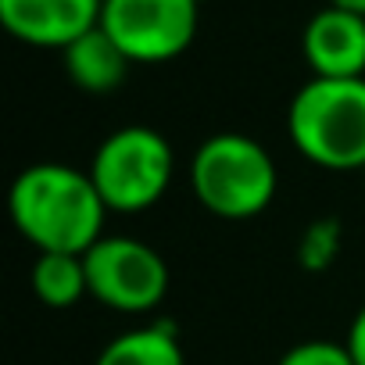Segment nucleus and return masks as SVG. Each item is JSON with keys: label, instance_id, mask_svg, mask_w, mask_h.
<instances>
[{"label": "nucleus", "instance_id": "obj_13", "mask_svg": "<svg viewBox=\"0 0 365 365\" xmlns=\"http://www.w3.org/2000/svg\"><path fill=\"white\" fill-rule=\"evenodd\" d=\"M276 365H354L344 340H297L279 354Z\"/></svg>", "mask_w": 365, "mask_h": 365}, {"label": "nucleus", "instance_id": "obj_6", "mask_svg": "<svg viewBox=\"0 0 365 365\" xmlns=\"http://www.w3.org/2000/svg\"><path fill=\"white\" fill-rule=\"evenodd\" d=\"M201 26L194 0H104L101 29L133 65H161L187 51Z\"/></svg>", "mask_w": 365, "mask_h": 365}, {"label": "nucleus", "instance_id": "obj_16", "mask_svg": "<svg viewBox=\"0 0 365 365\" xmlns=\"http://www.w3.org/2000/svg\"><path fill=\"white\" fill-rule=\"evenodd\" d=\"M194 4H205V0H194Z\"/></svg>", "mask_w": 365, "mask_h": 365}, {"label": "nucleus", "instance_id": "obj_9", "mask_svg": "<svg viewBox=\"0 0 365 365\" xmlns=\"http://www.w3.org/2000/svg\"><path fill=\"white\" fill-rule=\"evenodd\" d=\"M65 54V72L68 79L86 90V93H111L125 83V72H129V58L118 51V43L97 26L90 29L86 36H79L72 47L61 51Z\"/></svg>", "mask_w": 365, "mask_h": 365}, {"label": "nucleus", "instance_id": "obj_3", "mask_svg": "<svg viewBox=\"0 0 365 365\" xmlns=\"http://www.w3.org/2000/svg\"><path fill=\"white\" fill-rule=\"evenodd\" d=\"M187 175L197 205L230 222L262 215L279 190L272 154L247 133H215L201 140Z\"/></svg>", "mask_w": 365, "mask_h": 365}, {"label": "nucleus", "instance_id": "obj_10", "mask_svg": "<svg viewBox=\"0 0 365 365\" xmlns=\"http://www.w3.org/2000/svg\"><path fill=\"white\" fill-rule=\"evenodd\" d=\"M93 365H187V358L168 322H147L111 336Z\"/></svg>", "mask_w": 365, "mask_h": 365}, {"label": "nucleus", "instance_id": "obj_15", "mask_svg": "<svg viewBox=\"0 0 365 365\" xmlns=\"http://www.w3.org/2000/svg\"><path fill=\"white\" fill-rule=\"evenodd\" d=\"M333 8H344V11H354V15H361L365 19V0H329Z\"/></svg>", "mask_w": 365, "mask_h": 365}, {"label": "nucleus", "instance_id": "obj_14", "mask_svg": "<svg viewBox=\"0 0 365 365\" xmlns=\"http://www.w3.org/2000/svg\"><path fill=\"white\" fill-rule=\"evenodd\" d=\"M344 344H347V351H351L354 365H365V304L354 312V319H351V326H347Z\"/></svg>", "mask_w": 365, "mask_h": 365}, {"label": "nucleus", "instance_id": "obj_5", "mask_svg": "<svg viewBox=\"0 0 365 365\" xmlns=\"http://www.w3.org/2000/svg\"><path fill=\"white\" fill-rule=\"evenodd\" d=\"M90 297L111 312L143 315L154 312L168 294L165 258L136 237H101L86 255Z\"/></svg>", "mask_w": 365, "mask_h": 365}, {"label": "nucleus", "instance_id": "obj_11", "mask_svg": "<svg viewBox=\"0 0 365 365\" xmlns=\"http://www.w3.org/2000/svg\"><path fill=\"white\" fill-rule=\"evenodd\" d=\"M29 283L47 308H72L90 294L83 255H36Z\"/></svg>", "mask_w": 365, "mask_h": 365}, {"label": "nucleus", "instance_id": "obj_2", "mask_svg": "<svg viewBox=\"0 0 365 365\" xmlns=\"http://www.w3.org/2000/svg\"><path fill=\"white\" fill-rule=\"evenodd\" d=\"M290 143L326 172L365 168V79H308L287 108Z\"/></svg>", "mask_w": 365, "mask_h": 365}, {"label": "nucleus", "instance_id": "obj_4", "mask_svg": "<svg viewBox=\"0 0 365 365\" xmlns=\"http://www.w3.org/2000/svg\"><path fill=\"white\" fill-rule=\"evenodd\" d=\"M86 172L108 212L136 215L168 194L175 175V150L150 125H122L101 140Z\"/></svg>", "mask_w": 365, "mask_h": 365}, {"label": "nucleus", "instance_id": "obj_7", "mask_svg": "<svg viewBox=\"0 0 365 365\" xmlns=\"http://www.w3.org/2000/svg\"><path fill=\"white\" fill-rule=\"evenodd\" d=\"M104 0H0L4 29L43 51H65L101 26Z\"/></svg>", "mask_w": 365, "mask_h": 365}, {"label": "nucleus", "instance_id": "obj_8", "mask_svg": "<svg viewBox=\"0 0 365 365\" xmlns=\"http://www.w3.org/2000/svg\"><path fill=\"white\" fill-rule=\"evenodd\" d=\"M301 54L315 79H365V19L326 4L308 19Z\"/></svg>", "mask_w": 365, "mask_h": 365}, {"label": "nucleus", "instance_id": "obj_12", "mask_svg": "<svg viewBox=\"0 0 365 365\" xmlns=\"http://www.w3.org/2000/svg\"><path fill=\"white\" fill-rule=\"evenodd\" d=\"M340 247H344L340 219H333V215L312 219L301 230V237H297V265L304 272H326L340 258Z\"/></svg>", "mask_w": 365, "mask_h": 365}, {"label": "nucleus", "instance_id": "obj_1", "mask_svg": "<svg viewBox=\"0 0 365 365\" xmlns=\"http://www.w3.org/2000/svg\"><path fill=\"white\" fill-rule=\"evenodd\" d=\"M8 212L36 255H86L104 237L111 215L86 168L65 161H40L15 175Z\"/></svg>", "mask_w": 365, "mask_h": 365}]
</instances>
